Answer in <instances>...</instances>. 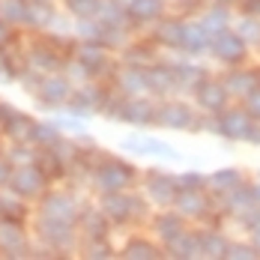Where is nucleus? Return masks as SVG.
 <instances>
[{"instance_id":"1","label":"nucleus","mask_w":260,"mask_h":260,"mask_svg":"<svg viewBox=\"0 0 260 260\" xmlns=\"http://www.w3.org/2000/svg\"><path fill=\"white\" fill-rule=\"evenodd\" d=\"M102 212L117 224L141 221L147 215V201L141 194H129L126 188L123 191H102Z\"/></svg>"},{"instance_id":"2","label":"nucleus","mask_w":260,"mask_h":260,"mask_svg":"<svg viewBox=\"0 0 260 260\" xmlns=\"http://www.w3.org/2000/svg\"><path fill=\"white\" fill-rule=\"evenodd\" d=\"M138 180V171L123 158H102L93 168V182L99 191H123Z\"/></svg>"},{"instance_id":"3","label":"nucleus","mask_w":260,"mask_h":260,"mask_svg":"<svg viewBox=\"0 0 260 260\" xmlns=\"http://www.w3.org/2000/svg\"><path fill=\"white\" fill-rule=\"evenodd\" d=\"M45 185H48V177H45V171L36 165V161H30V165H15V171H12V177H9V188L18 194V198H42V191H45Z\"/></svg>"},{"instance_id":"4","label":"nucleus","mask_w":260,"mask_h":260,"mask_svg":"<svg viewBox=\"0 0 260 260\" xmlns=\"http://www.w3.org/2000/svg\"><path fill=\"white\" fill-rule=\"evenodd\" d=\"M251 123H254V117H251V114L245 111V105H242V108H224V111H218L209 129L218 132V135L228 138V141H245Z\"/></svg>"},{"instance_id":"5","label":"nucleus","mask_w":260,"mask_h":260,"mask_svg":"<svg viewBox=\"0 0 260 260\" xmlns=\"http://www.w3.org/2000/svg\"><path fill=\"white\" fill-rule=\"evenodd\" d=\"M39 218H51V221H66V224H78L81 218V207L78 201L66 191H48L42 194L39 204Z\"/></svg>"},{"instance_id":"6","label":"nucleus","mask_w":260,"mask_h":260,"mask_svg":"<svg viewBox=\"0 0 260 260\" xmlns=\"http://www.w3.org/2000/svg\"><path fill=\"white\" fill-rule=\"evenodd\" d=\"M209 54H212L218 63L236 66V63H242V60H245V54H248V42H245L236 30H218V33H212Z\"/></svg>"},{"instance_id":"7","label":"nucleus","mask_w":260,"mask_h":260,"mask_svg":"<svg viewBox=\"0 0 260 260\" xmlns=\"http://www.w3.org/2000/svg\"><path fill=\"white\" fill-rule=\"evenodd\" d=\"M156 111H158V105H153V99L126 96V99H120V108H117L114 120L129 123V126H153L156 123Z\"/></svg>"},{"instance_id":"8","label":"nucleus","mask_w":260,"mask_h":260,"mask_svg":"<svg viewBox=\"0 0 260 260\" xmlns=\"http://www.w3.org/2000/svg\"><path fill=\"white\" fill-rule=\"evenodd\" d=\"M228 99H231V93H228L224 81L204 78L198 87H194V102H198L201 111H207V114H218V111H224V108H228Z\"/></svg>"},{"instance_id":"9","label":"nucleus","mask_w":260,"mask_h":260,"mask_svg":"<svg viewBox=\"0 0 260 260\" xmlns=\"http://www.w3.org/2000/svg\"><path fill=\"white\" fill-rule=\"evenodd\" d=\"M144 191H147L150 201H156V204H161V207H168V204L177 201V194H180V182H177V177H171V174H165V171H150V174L144 177Z\"/></svg>"},{"instance_id":"10","label":"nucleus","mask_w":260,"mask_h":260,"mask_svg":"<svg viewBox=\"0 0 260 260\" xmlns=\"http://www.w3.org/2000/svg\"><path fill=\"white\" fill-rule=\"evenodd\" d=\"M156 123L165 129H194L198 126V114L194 108L185 102H165L156 111Z\"/></svg>"},{"instance_id":"11","label":"nucleus","mask_w":260,"mask_h":260,"mask_svg":"<svg viewBox=\"0 0 260 260\" xmlns=\"http://www.w3.org/2000/svg\"><path fill=\"white\" fill-rule=\"evenodd\" d=\"M72 93H75V90H72L69 78L48 72V75L42 78V84H39V90H36L33 96L45 105V108H57V105H66V102H69V99H72Z\"/></svg>"},{"instance_id":"12","label":"nucleus","mask_w":260,"mask_h":260,"mask_svg":"<svg viewBox=\"0 0 260 260\" xmlns=\"http://www.w3.org/2000/svg\"><path fill=\"white\" fill-rule=\"evenodd\" d=\"M36 228H39V236H42V242H45L48 248H72V242H75V224L39 218Z\"/></svg>"},{"instance_id":"13","label":"nucleus","mask_w":260,"mask_h":260,"mask_svg":"<svg viewBox=\"0 0 260 260\" xmlns=\"http://www.w3.org/2000/svg\"><path fill=\"white\" fill-rule=\"evenodd\" d=\"M27 60H30V66L33 69H39V72H57L66 60H63V54L57 51V42H54L51 36L45 39V42H36L30 51H27Z\"/></svg>"},{"instance_id":"14","label":"nucleus","mask_w":260,"mask_h":260,"mask_svg":"<svg viewBox=\"0 0 260 260\" xmlns=\"http://www.w3.org/2000/svg\"><path fill=\"white\" fill-rule=\"evenodd\" d=\"M174 204H177V209L185 218H207L209 212H212V201L201 188H180V194H177Z\"/></svg>"},{"instance_id":"15","label":"nucleus","mask_w":260,"mask_h":260,"mask_svg":"<svg viewBox=\"0 0 260 260\" xmlns=\"http://www.w3.org/2000/svg\"><path fill=\"white\" fill-rule=\"evenodd\" d=\"M0 251L6 257H24L27 254V234L21 221H0Z\"/></svg>"},{"instance_id":"16","label":"nucleus","mask_w":260,"mask_h":260,"mask_svg":"<svg viewBox=\"0 0 260 260\" xmlns=\"http://www.w3.org/2000/svg\"><path fill=\"white\" fill-rule=\"evenodd\" d=\"M75 60L90 72V78H96V75H102L105 69H108V48H105L102 42L84 39V45L75 48Z\"/></svg>"},{"instance_id":"17","label":"nucleus","mask_w":260,"mask_h":260,"mask_svg":"<svg viewBox=\"0 0 260 260\" xmlns=\"http://www.w3.org/2000/svg\"><path fill=\"white\" fill-rule=\"evenodd\" d=\"M123 150L129 153H138V156H156V158H177V153L158 141V138H150V135H129L123 138Z\"/></svg>"},{"instance_id":"18","label":"nucleus","mask_w":260,"mask_h":260,"mask_svg":"<svg viewBox=\"0 0 260 260\" xmlns=\"http://www.w3.org/2000/svg\"><path fill=\"white\" fill-rule=\"evenodd\" d=\"M147 81H150V93H156V96H168L171 90H180L174 63H158L156 60L153 66H147Z\"/></svg>"},{"instance_id":"19","label":"nucleus","mask_w":260,"mask_h":260,"mask_svg":"<svg viewBox=\"0 0 260 260\" xmlns=\"http://www.w3.org/2000/svg\"><path fill=\"white\" fill-rule=\"evenodd\" d=\"M33 126H36V120L27 117V114H18V111H12V114L0 123L3 135H6L9 141H15V144H33Z\"/></svg>"},{"instance_id":"20","label":"nucleus","mask_w":260,"mask_h":260,"mask_svg":"<svg viewBox=\"0 0 260 260\" xmlns=\"http://www.w3.org/2000/svg\"><path fill=\"white\" fill-rule=\"evenodd\" d=\"M105 99H108V93H105L102 87H96V84H84L81 90L72 93L69 108L78 111V114H90V111H102Z\"/></svg>"},{"instance_id":"21","label":"nucleus","mask_w":260,"mask_h":260,"mask_svg":"<svg viewBox=\"0 0 260 260\" xmlns=\"http://www.w3.org/2000/svg\"><path fill=\"white\" fill-rule=\"evenodd\" d=\"M117 87L123 96H144L150 93V81H147V66H126L117 75Z\"/></svg>"},{"instance_id":"22","label":"nucleus","mask_w":260,"mask_h":260,"mask_svg":"<svg viewBox=\"0 0 260 260\" xmlns=\"http://www.w3.org/2000/svg\"><path fill=\"white\" fill-rule=\"evenodd\" d=\"M129 24H153L165 15V0H129Z\"/></svg>"},{"instance_id":"23","label":"nucleus","mask_w":260,"mask_h":260,"mask_svg":"<svg viewBox=\"0 0 260 260\" xmlns=\"http://www.w3.org/2000/svg\"><path fill=\"white\" fill-rule=\"evenodd\" d=\"M78 224H81V231H84V236H87L90 242H105L111 218H108L105 212H96V209H84L81 218H78Z\"/></svg>"},{"instance_id":"24","label":"nucleus","mask_w":260,"mask_h":260,"mask_svg":"<svg viewBox=\"0 0 260 260\" xmlns=\"http://www.w3.org/2000/svg\"><path fill=\"white\" fill-rule=\"evenodd\" d=\"M257 84H260V75L251 72V69H234V72L224 78V87H228V93H231L234 99H245Z\"/></svg>"},{"instance_id":"25","label":"nucleus","mask_w":260,"mask_h":260,"mask_svg":"<svg viewBox=\"0 0 260 260\" xmlns=\"http://www.w3.org/2000/svg\"><path fill=\"white\" fill-rule=\"evenodd\" d=\"M156 42L165 45V48H174V51H182V42H185V21H161L156 27Z\"/></svg>"},{"instance_id":"26","label":"nucleus","mask_w":260,"mask_h":260,"mask_svg":"<svg viewBox=\"0 0 260 260\" xmlns=\"http://www.w3.org/2000/svg\"><path fill=\"white\" fill-rule=\"evenodd\" d=\"M209 42H212V33L201 21L198 24H185V42H182V51L185 54L198 57V54L209 51Z\"/></svg>"},{"instance_id":"27","label":"nucleus","mask_w":260,"mask_h":260,"mask_svg":"<svg viewBox=\"0 0 260 260\" xmlns=\"http://www.w3.org/2000/svg\"><path fill=\"white\" fill-rule=\"evenodd\" d=\"M156 234L165 245L174 242L180 234H185V215L182 212H161L156 218Z\"/></svg>"},{"instance_id":"28","label":"nucleus","mask_w":260,"mask_h":260,"mask_svg":"<svg viewBox=\"0 0 260 260\" xmlns=\"http://www.w3.org/2000/svg\"><path fill=\"white\" fill-rule=\"evenodd\" d=\"M224 198V207L231 209V212H248L251 207H257V201H254V185H236L234 191H228V194H221Z\"/></svg>"},{"instance_id":"29","label":"nucleus","mask_w":260,"mask_h":260,"mask_svg":"<svg viewBox=\"0 0 260 260\" xmlns=\"http://www.w3.org/2000/svg\"><path fill=\"white\" fill-rule=\"evenodd\" d=\"M0 18L9 24L30 27V0H0Z\"/></svg>"},{"instance_id":"30","label":"nucleus","mask_w":260,"mask_h":260,"mask_svg":"<svg viewBox=\"0 0 260 260\" xmlns=\"http://www.w3.org/2000/svg\"><path fill=\"white\" fill-rule=\"evenodd\" d=\"M174 72H177V87L180 90H194L207 78V69L198 66V63H174Z\"/></svg>"},{"instance_id":"31","label":"nucleus","mask_w":260,"mask_h":260,"mask_svg":"<svg viewBox=\"0 0 260 260\" xmlns=\"http://www.w3.org/2000/svg\"><path fill=\"white\" fill-rule=\"evenodd\" d=\"M201 254L204 257H224V251H228V239H224V234H218L215 228H207V231H201Z\"/></svg>"},{"instance_id":"32","label":"nucleus","mask_w":260,"mask_h":260,"mask_svg":"<svg viewBox=\"0 0 260 260\" xmlns=\"http://www.w3.org/2000/svg\"><path fill=\"white\" fill-rule=\"evenodd\" d=\"M168 254H174V257H194V254H201V236L198 234H180L174 242H168Z\"/></svg>"},{"instance_id":"33","label":"nucleus","mask_w":260,"mask_h":260,"mask_svg":"<svg viewBox=\"0 0 260 260\" xmlns=\"http://www.w3.org/2000/svg\"><path fill=\"white\" fill-rule=\"evenodd\" d=\"M27 207H24V198H18L15 191L12 194H0V221H24Z\"/></svg>"},{"instance_id":"34","label":"nucleus","mask_w":260,"mask_h":260,"mask_svg":"<svg viewBox=\"0 0 260 260\" xmlns=\"http://www.w3.org/2000/svg\"><path fill=\"white\" fill-rule=\"evenodd\" d=\"M207 182L215 188V191H218V194H228V191H234L236 185H242V174H239L236 168H224V171L212 174Z\"/></svg>"},{"instance_id":"35","label":"nucleus","mask_w":260,"mask_h":260,"mask_svg":"<svg viewBox=\"0 0 260 260\" xmlns=\"http://www.w3.org/2000/svg\"><path fill=\"white\" fill-rule=\"evenodd\" d=\"M123 257L147 260V257H161V251H158L150 239H141V236H138V239H129V242H126V248H123Z\"/></svg>"},{"instance_id":"36","label":"nucleus","mask_w":260,"mask_h":260,"mask_svg":"<svg viewBox=\"0 0 260 260\" xmlns=\"http://www.w3.org/2000/svg\"><path fill=\"white\" fill-rule=\"evenodd\" d=\"M54 18L57 15L48 0H30V27H51Z\"/></svg>"},{"instance_id":"37","label":"nucleus","mask_w":260,"mask_h":260,"mask_svg":"<svg viewBox=\"0 0 260 260\" xmlns=\"http://www.w3.org/2000/svg\"><path fill=\"white\" fill-rule=\"evenodd\" d=\"M201 24L207 27L209 33L228 30V24H231V12H228V6H218V3H212V9H209L204 18H201Z\"/></svg>"},{"instance_id":"38","label":"nucleus","mask_w":260,"mask_h":260,"mask_svg":"<svg viewBox=\"0 0 260 260\" xmlns=\"http://www.w3.org/2000/svg\"><path fill=\"white\" fill-rule=\"evenodd\" d=\"M123 63L126 66H153L156 63V51H153V45H132L123 54Z\"/></svg>"},{"instance_id":"39","label":"nucleus","mask_w":260,"mask_h":260,"mask_svg":"<svg viewBox=\"0 0 260 260\" xmlns=\"http://www.w3.org/2000/svg\"><path fill=\"white\" fill-rule=\"evenodd\" d=\"M60 141V126L57 123H36L33 126V144L36 147H54Z\"/></svg>"},{"instance_id":"40","label":"nucleus","mask_w":260,"mask_h":260,"mask_svg":"<svg viewBox=\"0 0 260 260\" xmlns=\"http://www.w3.org/2000/svg\"><path fill=\"white\" fill-rule=\"evenodd\" d=\"M102 3H105V0H66L69 12H72V15H78V18H99Z\"/></svg>"},{"instance_id":"41","label":"nucleus","mask_w":260,"mask_h":260,"mask_svg":"<svg viewBox=\"0 0 260 260\" xmlns=\"http://www.w3.org/2000/svg\"><path fill=\"white\" fill-rule=\"evenodd\" d=\"M236 33H239L245 42H257V45H260V18H254V15H245V18H239Z\"/></svg>"},{"instance_id":"42","label":"nucleus","mask_w":260,"mask_h":260,"mask_svg":"<svg viewBox=\"0 0 260 260\" xmlns=\"http://www.w3.org/2000/svg\"><path fill=\"white\" fill-rule=\"evenodd\" d=\"M36 156H39V150H30L24 144H18V147L9 153V161H12V165H30V161H36Z\"/></svg>"},{"instance_id":"43","label":"nucleus","mask_w":260,"mask_h":260,"mask_svg":"<svg viewBox=\"0 0 260 260\" xmlns=\"http://www.w3.org/2000/svg\"><path fill=\"white\" fill-rule=\"evenodd\" d=\"M239 218H242V228H245V231L260 234V207H251L248 212H242Z\"/></svg>"},{"instance_id":"44","label":"nucleus","mask_w":260,"mask_h":260,"mask_svg":"<svg viewBox=\"0 0 260 260\" xmlns=\"http://www.w3.org/2000/svg\"><path fill=\"white\" fill-rule=\"evenodd\" d=\"M224 257H260L257 248L254 245H239V242H231L228 245V251H224Z\"/></svg>"},{"instance_id":"45","label":"nucleus","mask_w":260,"mask_h":260,"mask_svg":"<svg viewBox=\"0 0 260 260\" xmlns=\"http://www.w3.org/2000/svg\"><path fill=\"white\" fill-rule=\"evenodd\" d=\"M18 75V69H15V63H12V57L6 51H0V81H12Z\"/></svg>"},{"instance_id":"46","label":"nucleus","mask_w":260,"mask_h":260,"mask_svg":"<svg viewBox=\"0 0 260 260\" xmlns=\"http://www.w3.org/2000/svg\"><path fill=\"white\" fill-rule=\"evenodd\" d=\"M177 182H180V188H204L207 177L194 171V174H182V177H177Z\"/></svg>"},{"instance_id":"47","label":"nucleus","mask_w":260,"mask_h":260,"mask_svg":"<svg viewBox=\"0 0 260 260\" xmlns=\"http://www.w3.org/2000/svg\"><path fill=\"white\" fill-rule=\"evenodd\" d=\"M245 111H248L251 117H260V84L245 96Z\"/></svg>"},{"instance_id":"48","label":"nucleus","mask_w":260,"mask_h":260,"mask_svg":"<svg viewBox=\"0 0 260 260\" xmlns=\"http://www.w3.org/2000/svg\"><path fill=\"white\" fill-rule=\"evenodd\" d=\"M12 171H15V165L9 161V156H6V158L0 156V185H9V177H12Z\"/></svg>"},{"instance_id":"49","label":"nucleus","mask_w":260,"mask_h":260,"mask_svg":"<svg viewBox=\"0 0 260 260\" xmlns=\"http://www.w3.org/2000/svg\"><path fill=\"white\" fill-rule=\"evenodd\" d=\"M111 254H114V251H111L108 245H96V242L87 248V257H111Z\"/></svg>"},{"instance_id":"50","label":"nucleus","mask_w":260,"mask_h":260,"mask_svg":"<svg viewBox=\"0 0 260 260\" xmlns=\"http://www.w3.org/2000/svg\"><path fill=\"white\" fill-rule=\"evenodd\" d=\"M9 39H12V27H9V21H3V18H0V48H6V45H9Z\"/></svg>"},{"instance_id":"51","label":"nucleus","mask_w":260,"mask_h":260,"mask_svg":"<svg viewBox=\"0 0 260 260\" xmlns=\"http://www.w3.org/2000/svg\"><path fill=\"white\" fill-rule=\"evenodd\" d=\"M242 12H245V15H254V18H260V0H242Z\"/></svg>"},{"instance_id":"52","label":"nucleus","mask_w":260,"mask_h":260,"mask_svg":"<svg viewBox=\"0 0 260 260\" xmlns=\"http://www.w3.org/2000/svg\"><path fill=\"white\" fill-rule=\"evenodd\" d=\"M245 141L260 147V117H254V123H251V129H248V138H245Z\"/></svg>"},{"instance_id":"53","label":"nucleus","mask_w":260,"mask_h":260,"mask_svg":"<svg viewBox=\"0 0 260 260\" xmlns=\"http://www.w3.org/2000/svg\"><path fill=\"white\" fill-rule=\"evenodd\" d=\"M60 129H72V132H84V126H81L78 120H66V117H60V120H54Z\"/></svg>"},{"instance_id":"54","label":"nucleus","mask_w":260,"mask_h":260,"mask_svg":"<svg viewBox=\"0 0 260 260\" xmlns=\"http://www.w3.org/2000/svg\"><path fill=\"white\" fill-rule=\"evenodd\" d=\"M9 114H12V108H9V105H3V102H0V123H3V120H6Z\"/></svg>"},{"instance_id":"55","label":"nucleus","mask_w":260,"mask_h":260,"mask_svg":"<svg viewBox=\"0 0 260 260\" xmlns=\"http://www.w3.org/2000/svg\"><path fill=\"white\" fill-rule=\"evenodd\" d=\"M207 3H218V6H231V3H236V0H207Z\"/></svg>"},{"instance_id":"56","label":"nucleus","mask_w":260,"mask_h":260,"mask_svg":"<svg viewBox=\"0 0 260 260\" xmlns=\"http://www.w3.org/2000/svg\"><path fill=\"white\" fill-rule=\"evenodd\" d=\"M254 201H257V207H260V182L254 185Z\"/></svg>"},{"instance_id":"57","label":"nucleus","mask_w":260,"mask_h":260,"mask_svg":"<svg viewBox=\"0 0 260 260\" xmlns=\"http://www.w3.org/2000/svg\"><path fill=\"white\" fill-rule=\"evenodd\" d=\"M254 248H257V254H260V234H254Z\"/></svg>"}]
</instances>
